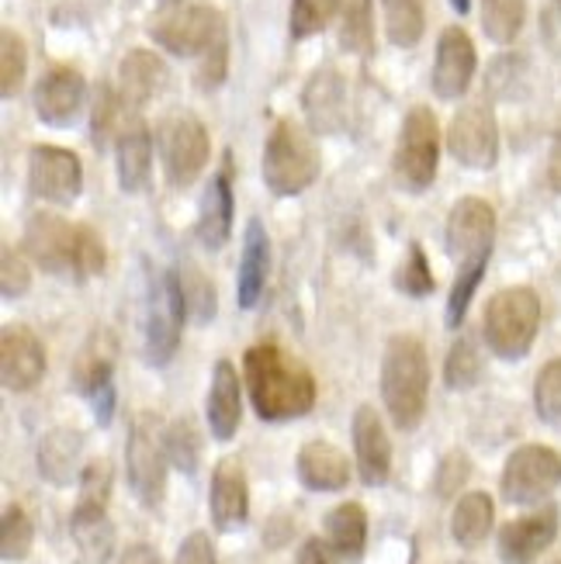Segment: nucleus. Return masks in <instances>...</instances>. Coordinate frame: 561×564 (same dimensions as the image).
<instances>
[{"mask_svg": "<svg viewBox=\"0 0 561 564\" xmlns=\"http://www.w3.org/2000/svg\"><path fill=\"white\" fill-rule=\"evenodd\" d=\"M472 478V460L465 451H451L441 464H436L433 471V492L436 499H454L461 488H465V481Z\"/></svg>", "mask_w": 561, "mask_h": 564, "instance_id": "47", "label": "nucleus"}, {"mask_svg": "<svg viewBox=\"0 0 561 564\" xmlns=\"http://www.w3.org/2000/svg\"><path fill=\"white\" fill-rule=\"evenodd\" d=\"M267 267H271V247H267V229L260 218L247 223V236H242V260H239V278H236V302L239 308H253L267 288Z\"/></svg>", "mask_w": 561, "mask_h": 564, "instance_id": "26", "label": "nucleus"}, {"mask_svg": "<svg viewBox=\"0 0 561 564\" xmlns=\"http://www.w3.org/2000/svg\"><path fill=\"white\" fill-rule=\"evenodd\" d=\"M493 517H496V509L485 492L461 496L454 506V517H451V536L461 547H478L493 530Z\"/></svg>", "mask_w": 561, "mask_h": 564, "instance_id": "32", "label": "nucleus"}, {"mask_svg": "<svg viewBox=\"0 0 561 564\" xmlns=\"http://www.w3.org/2000/svg\"><path fill=\"white\" fill-rule=\"evenodd\" d=\"M478 378H482V357L475 350V343L468 336H461L444 360V381L451 391H468L478 384Z\"/></svg>", "mask_w": 561, "mask_h": 564, "instance_id": "38", "label": "nucleus"}, {"mask_svg": "<svg viewBox=\"0 0 561 564\" xmlns=\"http://www.w3.org/2000/svg\"><path fill=\"white\" fill-rule=\"evenodd\" d=\"M80 454H84V433L80 430H53L42 436L39 444V475L45 481H53L56 488H66L77 478L80 468Z\"/></svg>", "mask_w": 561, "mask_h": 564, "instance_id": "28", "label": "nucleus"}, {"mask_svg": "<svg viewBox=\"0 0 561 564\" xmlns=\"http://www.w3.org/2000/svg\"><path fill=\"white\" fill-rule=\"evenodd\" d=\"M160 160L170 187H191L208 163L212 142L205 126L194 115H170L157 129Z\"/></svg>", "mask_w": 561, "mask_h": 564, "instance_id": "7", "label": "nucleus"}, {"mask_svg": "<svg viewBox=\"0 0 561 564\" xmlns=\"http://www.w3.org/2000/svg\"><path fill=\"white\" fill-rule=\"evenodd\" d=\"M475 66H478V56H475V45L468 39L465 29H444L441 42H436V63H433V77H430V87L433 94L441 97V101H454L468 90L472 77H475Z\"/></svg>", "mask_w": 561, "mask_h": 564, "instance_id": "14", "label": "nucleus"}, {"mask_svg": "<svg viewBox=\"0 0 561 564\" xmlns=\"http://www.w3.org/2000/svg\"><path fill=\"white\" fill-rule=\"evenodd\" d=\"M29 288H32L29 263H24L14 250L4 247V260H0V291H4V299H21Z\"/></svg>", "mask_w": 561, "mask_h": 564, "instance_id": "49", "label": "nucleus"}, {"mask_svg": "<svg viewBox=\"0 0 561 564\" xmlns=\"http://www.w3.org/2000/svg\"><path fill=\"white\" fill-rule=\"evenodd\" d=\"M447 150L457 163L472 170H489L499 160V129L489 105H465L447 129Z\"/></svg>", "mask_w": 561, "mask_h": 564, "instance_id": "11", "label": "nucleus"}, {"mask_svg": "<svg viewBox=\"0 0 561 564\" xmlns=\"http://www.w3.org/2000/svg\"><path fill=\"white\" fill-rule=\"evenodd\" d=\"M45 375V347L29 326H4L0 333V378L8 391H32Z\"/></svg>", "mask_w": 561, "mask_h": 564, "instance_id": "16", "label": "nucleus"}, {"mask_svg": "<svg viewBox=\"0 0 561 564\" xmlns=\"http://www.w3.org/2000/svg\"><path fill=\"white\" fill-rule=\"evenodd\" d=\"M118 564H163V561L150 544H132L129 551H121Z\"/></svg>", "mask_w": 561, "mask_h": 564, "instance_id": "54", "label": "nucleus"}, {"mask_svg": "<svg viewBox=\"0 0 561 564\" xmlns=\"http://www.w3.org/2000/svg\"><path fill=\"white\" fill-rule=\"evenodd\" d=\"M223 77H226V35L218 39L208 53H205V66H202V73H198V84L205 87V90H212V87H218L223 84Z\"/></svg>", "mask_w": 561, "mask_h": 564, "instance_id": "51", "label": "nucleus"}, {"mask_svg": "<svg viewBox=\"0 0 561 564\" xmlns=\"http://www.w3.org/2000/svg\"><path fill=\"white\" fill-rule=\"evenodd\" d=\"M396 288L402 294H409V299H427V294H433L436 288V278L430 271V263H427V253L420 242H412L406 260L399 263V271H396Z\"/></svg>", "mask_w": 561, "mask_h": 564, "instance_id": "40", "label": "nucleus"}, {"mask_svg": "<svg viewBox=\"0 0 561 564\" xmlns=\"http://www.w3.org/2000/svg\"><path fill=\"white\" fill-rule=\"evenodd\" d=\"M87 101V84L73 66H53L35 84V115L45 126H69Z\"/></svg>", "mask_w": 561, "mask_h": 564, "instance_id": "20", "label": "nucleus"}, {"mask_svg": "<svg viewBox=\"0 0 561 564\" xmlns=\"http://www.w3.org/2000/svg\"><path fill=\"white\" fill-rule=\"evenodd\" d=\"M558 4H561V0H558Z\"/></svg>", "mask_w": 561, "mask_h": 564, "instance_id": "56", "label": "nucleus"}, {"mask_svg": "<svg viewBox=\"0 0 561 564\" xmlns=\"http://www.w3.org/2000/svg\"><path fill=\"white\" fill-rule=\"evenodd\" d=\"M326 544L339 561H357L368 544V512L360 502H344L326 517Z\"/></svg>", "mask_w": 561, "mask_h": 564, "instance_id": "30", "label": "nucleus"}, {"mask_svg": "<svg viewBox=\"0 0 561 564\" xmlns=\"http://www.w3.org/2000/svg\"><path fill=\"white\" fill-rule=\"evenodd\" d=\"M336 11H339V0H295V4H291V35L312 39L315 32L326 29Z\"/></svg>", "mask_w": 561, "mask_h": 564, "instance_id": "44", "label": "nucleus"}, {"mask_svg": "<svg viewBox=\"0 0 561 564\" xmlns=\"http://www.w3.org/2000/svg\"><path fill=\"white\" fill-rule=\"evenodd\" d=\"M105 271V242L90 226H77L73 242V278H94Z\"/></svg>", "mask_w": 561, "mask_h": 564, "instance_id": "46", "label": "nucleus"}, {"mask_svg": "<svg viewBox=\"0 0 561 564\" xmlns=\"http://www.w3.org/2000/svg\"><path fill=\"white\" fill-rule=\"evenodd\" d=\"M21 80H24V45L11 29H4L0 32V94L14 97Z\"/></svg>", "mask_w": 561, "mask_h": 564, "instance_id": "45", "label": "nucleus"}, {"mask_svg": "<svg viewBox=\"0 0 561 564\" xmlns=\"http://www.w3.org/2000/svg\"><path fill=\"white\" fill-rule=\"evenodd\" d=\"M242 378L250 388V402L263 423L299 420L315 405V378L309 367L281 350L278 343H257L242 357Z\"/></svg>", "mask_w": 561, "mask_h": 564, "instance_id": "1", "label": "nucleus"}, {"mask_svg": "<svg viewBox=\"0 0 561 564\" xmlns=\"http://www.w3.org/2000/svg\"><path fill=\"white\" fill-rule=\"evenodd\" d=\"M208 430L215 440H233L242 420V391H239V375L229 360H218L215 364V375H212V388H208Z\"/></svg>", "mask_w": 561, "mask_h": 564, "instance_id": "24", "label": "nucleus"}, {"mask_svg": "<svg viewBox=\"0 0 561 564\" xmlns=\"http://www.w3.org/2000/svg\"><path fill=\"white\" fill-rule=\"evenodd\" d=\"M561 512L558 506H544L530 517H520L499 530V557L503 564H533L558 536Z\"/></svg>", "mask_w": 561, "mask_h": 564, "instance_id": "15", "label": "nucleus"}, {"mask_svg": "<svg viewBox=\"0 0 561 564\" xmlns=\"http://www.w3.org/2000/svg\"><path fill=\"white\" fill-rule=\"evenodd\" d=\"M166 433L160 430V420L153 412H139L129 444H126V471L136 499L145 509H157L166 492Z\"/></svg>", "mask_w": 561, "mask_h": 564, "instance_id": "6", "label": "nucleus"}, {"mask_svg": "<svg viewBox=\"0 0 561 564\" xmlns=\"http://www.w3.org/2000/svg\"><path fill=\"white\" fill-rule=\"evenodd\" d=\"M295 564H330V557H326V547H323L320 536H309V541L299 547V554H295Z\"/></svg>", "mask_w": 561, "mask_h": 564, "instance_id": "53", "label": "nucleus"}, {"mask_svg": "<svg viewBox=\"0 0 561 564\" xmlns=\"http://www.w3.org/2000/svg\"><path fill=\"white\" fill-rule=\"evenodd\" d=\"M302 108L312 132L320 135H333L347 126V84L336 66H323L312 73L302 90Z\"/></svg>", "mask_w": 561, "mask_h": 564, "instance_id": "19", "label": "nucleus"}, {"mask_svg": "<svg viewBox=\"0 0 561 564\" xmlns=\"http://www.w3.org/2000/svg\"><path fill=\"white\" fill-rule=\"evenodd\" d=\"M541 326V299L533 288H506L485 305V343L499 360H520L530 354Z\"/></svg>", "mask_w": 561, "mask_h": 564, "instance_id": "3", "label": "nucleus"}, {"mask_svg": "<svg viewBox=\"0 0 561 564\" xmlns=\"http://www.w3.org/2000/svg\"><path fill=\"white\" fill-rule=\"evenodd\" d=\"M430 395V364L417 336H392L381 360V399L402 433H412L427 415Z\"/></svg>", "mask_w": 561, "mask_h": 564, "instance_id": "2", "label": "nucleus"}, {"mask_svg": "<svg viewBox=\"0 0 561 564\" xmlns=\"http://www.w3.org/2000/svg\"><path fill=\"white\" fill-rule=\"evenodd\" d=\"M73 242H77V226L63 223L53 212H35L24 229V247L32 260L45 267L48 274H73Z\"/></svg>", "mask_w": 561, "mask_h": 564, "instance_id": "18", "label": "nucleus"}, {"mask_svg": "<svg viewBox=\"0 0 561 564\" xmlns=\"http://www.w3.org/2000/svg\"><path fill=\"white\" fill-rule=\"evenodd\" d=\"M354 454H357V471L368 488H378L392 475V444L371 405H360L354 412Z\"/></svg>", "mask_w": 561, "mask_h": 564, "instance_id": "21", "label": "nucleus"}, {"mask_svg": "<svg viewBox=\"0 0 561 564\" xmlns=\"http://www.w3.org/2000/svg\"><path fill=\"white\" fill-rule=\"evenodd\" d=\"M111 499V460H90L80 471V499L77 509H94V512H108Z\"/></svg>", "mask_w": 561, "mask_h": 564, "instance_id": "42", "label": "nucleus"}, {"mask_svg": "<svg viewBox=\"0 0 561 564\" xmlns=\"http://www.w3.org/2000/svg\"><path fill=\"white\" fill-rule=\"evenodd\" d=\"M90 402H94L97 423L108 426V423H111V415H115V388H111V384H105L101 391H97V395H90Z\"/></svg>", "mask_w": 561, "mask_h": 564, "instance_id": "52", "label": "nucleus"}, {"mask_svg": "<svg viewBox=\"0 0 561 564\" xmlns=\"http://www.w3.org/2000/svg\"><path fill=\"white\" fill-rule=\"evenodd\" d=\"M436 160H441V132L430 108H412L402 121L399 145H396V181L399 187L420 194L436 177Z\"/></svg>", "mask_w": 561, "mask_h": 564, "instance_id": "8", "label": "nucleus"}, {"mask_svg": "<svg viewBox=\"0 0 561 564\" xmlns=\"http://www.w3.org/2000/svg\"><path fill=\"white\" fill-rule=\"evenodd\" d=\"M174 564H218V561H215V547H212V541H208V533L194 530L191 536H184V544L177 547Z\"/></svg>", "mask_w": 561, "mask_h": 564, "instance_id": "50", "label": "nucleus"}, {"mask_svg": "<svg viewBox=\"0 0 561 564\" xmlns=\"http://www.w3.org/2000/svg\"><path fill=\"white\" fill-rule=\"evenodd\" d=\"M166 87V63L145 48H132L118 66V94L126 97V105L142 108Z\"/></svg>", "mask_w": 561, "mask_h": 564, "instance_id": "27", "label": "nucleus"}, {"mask_svg": "<svg viewBox=\"0 0 561 564\" xmlns=\"http://www.w3.org/2000/svg\"><path fill=\"white\" fill-rule=\"evenodd\" d=\"M527 18V0H482V29L493 42L509 45Z\"/></svg>", "mask_w": 561, "mask_h": 564, "instance_id": "37", "label": "nucleus"}, {"mask_svg": "<svg viewBox=\"0 0 561 564\" xmlns=\"http://www.w3.org/2000/svg\"><path fill=\"white\" fill-rule=\"evenodd\" d=\"M166 454H170V464H174L177 471H184V475L198 471L202 433H198V423H194L191 415H177V420L166 426Z\"/></svg>", "mask_w": 561, "mask_h": 564, "instance_id": "36", "label": "nucleus"}, {"mask_svg": "<svg viewBox=\"0 0 561 564\" xmlns=\"http://www.w3.org/2000/svg\"><path fill=\"white\" fill-rule=\"evenodd\" d=\"M184 291H181V274L166 271L153 278L150 284V308H145V357L153 367H163L174 360L181 347V326H184Z\"/></svg>", "mask_w": 561, "mask_h": 564, "instance_id": "9", "label": "nucleus"}, {"mask_svg": "<svg viewBox=\"0 0 561 564\" xmlns=\"http://www.w3.org/2000/svg\"><path fill=\"white\" fill-rule=\"evenodd\" d=\"M496 236V212L482 198H461L447 218V253L461 263H489Z\"/></svg>", "mask_w": 561, "mask_h": 564, "instance_id": "12", "label": "nucleus"}, {"mask_svg": "<svg viewBox=\"0 0 561 564\" xmlns=\"http://www.w3.org/2000/svg\"><path fill=\"white\" fill-rule=\"evenodd\" d=\"M533 405L544 423L561 426V357L541 367L538 381H533Z\"/></svg>", "mask_w": 561, "mask_h": 564, "instance_id": "41", "label": "nucleus"}, {"mask_svg": "<svg viewBox=\"0 0 561 564\" xmlns=\"http://www.w3.org/2000/svg\"><path fill=\"white\" fill-rule=\"evenodd\" d=\"M482 274H485V263H468V267H461V271H457L451 299H447V329H457L461 323H465L468 305H472L475 291L482 284Z\"/></svg>", "mask_w": 561, "mask_h": 564, "instance_id": "43", "label": "nucleus"}, {"mask_svg": "<svg viewBox=\"0 0 561 564\" xmlns=\"http://www.w3.org/2000/svg\"><path fill=\"white\" fill-rule=\"evenodd\" d=\"M32 541H35V530H32L29 512L21 506H8L4 520H0V554H4V561H24L32 551Z\"/></svg>", "mask_w": 561, "mask_h": 564, "instance_id": "39", "label": "nucleus"}, {"mask_svg": "<svg viewBox=\"0 0 561 564\" xmlns=\"http://www.w3.org/2000/svg\"><path fill=\"white\" fill-rule=\"evenodd\" d=\"M385 4V32L399 48H412L423 39V0H381Z\"/></svg>", "mask_w": 561, "mask_h": 564, "instance_id": "34", "label": "nucleus"}, {"mask_svg": "<svg viewBox=\"0 0 561 564\" xmlns=\"http://www.w3.org/2000/svg\"><path fill=\"white\" fill-rule=\"evenodd\" d=\"M181 291H184V305L187 315L194 318L198 326H208L215 312H218V299H215V284L212 278L202 271L198 263H181Z\"/></svg>", "mask_w": 561, "mask_h": 564, "instance_id": "35", "label": "nucleus"}, {"mask_svg": "<svg viewBox=\"0 0 561 564\" xmlns=\"http://www.w3.org/2000/svg\"><path fill=\"white\" fill-rule=\"evenodd\" d=\"M229 232H233V187H229V174H218L205 187L202 212H198V239L208 250H218L226 247Z\"/></svg>", "mask_w": 561, "mask_h": 564, "instance_id": "29", "label": "nucleus"}, {"mask_svg": "<svg viewBox=\"0 0 561 564\" xmlns=\"http://www.w3.org/2000/svg\"><path fill=\"white\" fill-rule=\"evenodd\" d=\"M451 8H454L457 14H468V8H472V0H451Z\"/></svg>", "mask_w": 561, "mask_h": 564, "instance_id": "55", "label": "nucleus"}, {"mask_svg": "<svg viewBox=\"0 0 561 564\" xmlns=\"http://www.w3.org/2000/svg\"><path fill=\"white\" fill-rule=\"evenodd\" d=\"M223 35V18L205 0H166L150 18V39L174 56H202Z\"/></svg>", "mask_w": 561, "mask_h": 564, "instance_id": "5", "label": "nucleus"}, {"mask_svg": "<svg viewBox=\"0 0 561 564\" xmlns=\"http://www.w3.org/2000/svg\"><path fill=\"white\" fill-rule=\"evenodd\" d=\"M208 512L215 530L233 533L247 523L250 512V492H247V471H242L239 457H223L212 471V488H208Z\"/></svg>", "mask_w": 561, "mask_h": 564, "instance_id": "17", "label": "nucleus"}, {"mask_svg": "<svg viewBox=\"0 0 561 564\" xmlns=\"http://www.w3.org/2000/svg\"><path fill=\"white\" fill-rule=\"evenodd\" d=\"M561 485V454L544 444H527L509 454L503 468V499L509 506L544 502Z\"/></svg>", "mask_w": 561, "mask_h": 564, "instance_id": "10", "label": "nucleus"}, {"mask_svg": "<svg viewBox=\"0 0 561 564\" xmlns=\"http://www.w3.org/2000/svg\"><path fill=\"white\" fill-rule=\"evenodd\" d=\"M295 471L309 492H339L350 481V460L330 440H309L299 451Z\"/></svg>", "mask_w": 561, "mask_h": 564, "instance_id": "23", "label": "nucleus"}, {"mask_svg": "<svg viewBox=\"0 0 561 564\" xmlns=\"http://www.w3.org/2000/svg\"><path fill=\"white\" fill-rule=\"evenodd\" d=\"M320 177V150L302 126L281 118L263 145V184L281 198L302 194Z\"/></svg>", "mask_w": 561, "mask_h": 564, "instance_id": "4", "label": "nucleus"}, {"mask_svg": "<svg viewBox=\"0 0 561 564\" xmlns=\"http://www.w3.org/2000/svg\"><path fill=\"white\" fill-rule=\"evenodd\" d=\"M115 160H118V181L121 191H142L150 184V170H153V135L142 126L139 118L126 121V129L118 132L115 142Z\"/></svg>", "mask_w": 561, "mask_h": 564, "instance_id": "25", "label": "nucleus"}, {"mask_svg": "<svg viewBox=\"0 0 561 564\" xmlns=\"http://www.w3.org/2000/svg\"><path fill=\"white\" fill-rule=\"evenodd\" d=\"M115 360H118V339L111 329H94L87 343L80 347L77 360L69 367V384L77 395L90 399L97 395L105 384H111L115 375Z\"/></svg>", "mask_w": 561, "mask_h": 564, "instance_id": "22", "label": "nucleus"}, {"mask_svg": "<svg viewBox=\"0 0 561 564\" xmlns=\"http://www.w3.org/2000/svg\"><path fill=\"white\" fill-rule=\"evenodd\" d=\"M121 108H129L126 105V97L115 94L111 87H101V94H97V105H94V121H90V129H94V145H105L111 139V132L118 129H126L121 126Z\"/></svg>", "mask_w": 561, "mask_h": 564, "instance_id": "48", "label": "nucleus"}, {"mask_svg": "<svg viewBox=\"0 0 561 564\" xmlns=\"http://www.w3.org/2000/svg\"><path fill=\"white\" fill-rule=\"evenodd\" d=\"M29 184L35 198L48 205H69L84 184L80 160L60 145H35L29 160Z\"/></svg>", "mask_w": 561, "mask_h": 564, "instance_id": "13", "label": "nucleus"}, {"mask_svg": "<svg viewBox=\"0 0 561 564\" xmlns=\"http://www.w3.org/2000/svg\"><path fill=\"white\" fill-rule=\"evenodd\" d=\"M69 533H73V544L80 547V554L90 564H105L111 557V551H115V527L108 523V512L73 509Z\"/></svg>", "mask_w": 561, "mask_h": 564, "instance_id": "31", "label": "nucleus"}, {"mask_svg": "<svg viewBox=\"0 0 561 564\" xmlns=\"http://www.w3.org/2000/svg\"><path fill=\"white\" fill-rule=\"evenodd\" d=\"M339 45L354 56L375 53V14L371 0H339Z\"/></svg>", "mask_w": 561, "mask_h": 564, "instance_id": "33", "label": "nucleus"}]
</instances>
